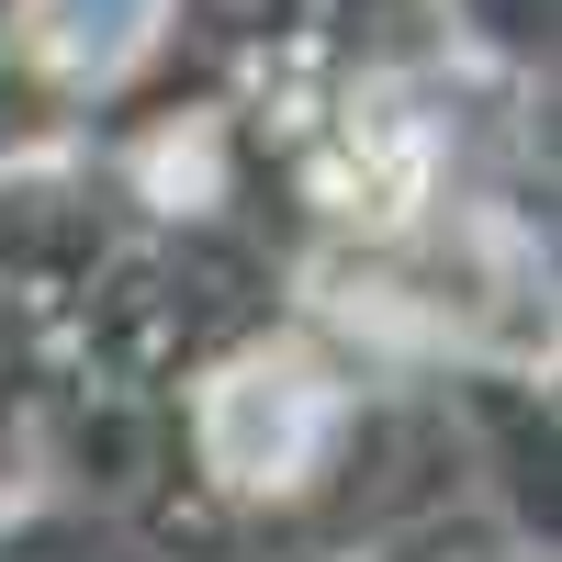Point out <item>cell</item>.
<instances>
[{
	"label": "cell",
	"instance_id": "cell-1",
	"mask_svg": "<svg viewBox=\"0 0 562 562\" xmlns=\"http://www.w3.org/2000/svg\"><path fill=\"white\" fill-rule=\"evenodd\" d=\"M147 12L158 0H45V45H57V57H79V68H113L135 34H147Z\"/></svg>",
	"mask_w": 562,
	"mask_h": 562
}]
</instances>
